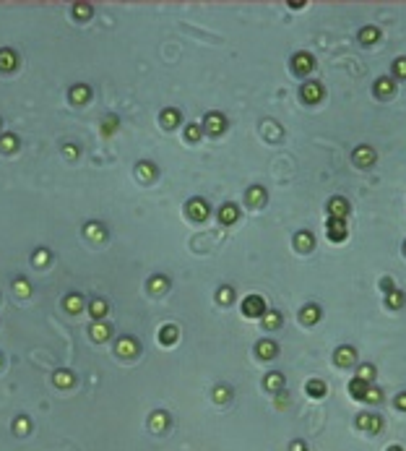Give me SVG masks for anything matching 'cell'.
I'll return each mask as SVG.
<instances>
[{"label": "cell", "instance_id": "ffe728a7", "mask_svg": "<svg viewBox=\"0 0 406 451\" xmlns=\"http://www.w3.org/2000/svg\"><path fill=\"white\" fill-rule=\"evenodd\" d=\"M18 63V57L13 50H0V71H13Z\"/></svg>", "mask_w": 406, "mask_h": 451}, {"label": "cell", "instance_id": "ba28073f", "mask_svg": "<svg viewBox=\"0 0 406 451\" xmlns=\"http://www.w3.org/2000/svg\"><path fill=\"white\" fill-rule=\"evenodd\" d=\"M333 360H336V365H341V368H352V365L357 363L354 347H339L336 355H333Z\"/></svg>", "mask_w": 406, "mask_h": 451}, {"label": "cell", "instance_id": "603a6c76", "mask_svg": "<svg viewBox=\"0 0 406 451\" xmlns=\"http://www.w3.org/2000/svg\"><path fill=\"white\" fill-rule=\"evenodd\" d=\"M177 120H180V112H177V110H172V107L161 110V125H164V128H175Z\"/></svg>", "mask_w": 406, "mask_h": 451}, {"label": "cell", "instance_id": "f546056e", "mask_svg": "<svg viewBox=\"0 0 406 451\" xmlns=\"http://www.w3.org/2000/svg\"><path fill=\"white\" fill-rule=\"evenodd\" d=\"M135 172H138V178H141V180H146V183H148V180H154V175H156L154 165H148V162H141Z\"/></svg>", "mask_w": 406, "mask_h": 451}, {"label": "cell", "instance_id": "d6a6232c", "mask_svg": "<svg viewBox=\"0 0 406 451\" xmlns=\"http://www.w3.org/2000/svg\"><path fill=\"white\" fill-rule=\"evenodd\" d=\"M216 300H219V305H229L232 300H235V290H232V287H222V290L216 292Z\"/></svg>", "mask_w": 406, "mask_h": 451}, {"label": "cell", "instance_id": "7bdbcfd3", "mask_svg": "<svg viewBox=\"0 0 406 451\" xmlns=\"http://www.w3.org/2000/svg\"><path fill=\"white\" fill-rule=\"evenodd\" d=\"M214 399H216L219 404H222V402H227V399H229V389H227V386H219V389L214 391Z\"/></svg>", "mask_w": 406, "mask_h": 451}, {"label": "cell", "instance_id": "3957f363", "mask_svg": "<svg viewBox=\"0 0 406 451\" xmlns=\"http://www.w3.org/2000/svg\"><path fill=\"white\" fill-rule=\"evenodd\" d=\"M292 68H294V73L307 76L312 68H315V60H312V55H307V52H297L292 57Z\"/></svg>", "mask_w": 406, "mask_h": 451}, {"label": "cell", "instance_id": "7402d4cb", "mask_svg": "<svg viewBox=\"0 0 406 451\" xmlns=\"http://www.w3.org/2000/svg\"><path fill=\"white\" fill-rule=\"evenodd\" d=\"M89 94H91L89 86H84V84L73 86L71 89V102H73V105H84V102H89Z\"/></svg>", "mask_w": 406, "mask_h": 451}, {"label": "cell", "instance_id": "5b68a950", "mask_svg": "<svg viewBox=\"0 0 406 451\" xmlns=\"http://www.w3.org/2000/svg\"><path fill=\"white\" fill-rule=\"evenodd\" d=\"M352 159H354L357 167H370V165H375V152L370 146H357Z\"/></svg>", "mask_w": 406, "mask_h": 451}, {"label": "cell", "instance_id": "7a4b0ae2", "mask_svg": "<svg viewBox=\"0 0 406 451\" xmlns=\"http://www.w3.org/2000/svg\"><path fill=\"white\" fill-rule=\"evenodd\" d=\"M203 128H206V133L219 136V133L227 131V118H224V115H219V112H208L203 118Z\"/></svg>", "mask_w": 406, "mask_h": 451}, {"label": "cell", "instance_id": "ab89813d", "mask_svg": "<svg viewBox=\"0 0 406 451\" xmlns=\"http://www.w3.org/2000/svg\"><path fill=\"white\" fill-rule=\"evenodd\" d=\"M380 399H383V391H380V389H375V386H370V389H367V394H365V402L378 404Z\"/></svg>", "mask_w": 406, "mask_h": 451}, {"label": "cell", "instance_id": "83f0119b", "mask_svg": "<svg viewBox=\"0 0 406 451\" xmlns=\"http://www.w3.org/2000/svg\"><path fill=\"white\" fill-rule=\"evenodd\" d=\"M91 337H94L97 342H104V339H110V326L107 323H94V326H91Z\"/></svg>", "mask_w": 406, "mask_h": 451}, {"label": "cell", "instance_id": "e575fe53", "mask_svg": "<svg viewBox=\"0 0 406 451\" xmlns=\"http://www.w3.org/2000/svg\"><path fill=\"white\" fill-rule=\"evenodd\" d=\"M148 290H151L154 295L164 292V290H167V279H164V276H151V282H148Z\"/></svg>", "mask_w": 406, "mask_h": 451}, {"label": "cell", "instance_id": "d4e9b609", "mask_svg": "<svg viewBox=\"0 0 406 451\" xmlns=\"http://www.w3.org/2000/svg\"><path fill=\"white\" fill-rule=\"evenodd\" d=\"M167 423H169V418L164 412H154L151 415V420H148V425H151V431H156V433H161L167 428Z\"/></svg>", "mask_w": 406, "mask_h": 451}, {"label": "cell", "instance_id": "44dd1931", "mask_svg": "<svg viewBox=\"0 0 406 451\" xmlns=\"http://www.w3.org/2000/svg\"><path fill=\"white\" fill-rule=\"evenodd\" d=\"M263 386L269 389V391H273V394H279V391L284 389V376H281V373H269V376H266V381H263Z\"/></svg>", "mask_w": 406, "mask_h": 451}, {"label": "cell", "instance_id": "db71d44e", "mask_svg": "<svg viewBox=\"0 0 406 451\" xmlns=\"http://www.w3.org/2000/svg\"><path fill=\"white\" fill-rule=\"evenodd\" d=\"M386 451H404V449H401V446H388Z\"/></svg>", "mask_w": 406, "mask_h": 451}, {"label": "cell", "instance_id": "30bf717a", "mask_svg": "<svg viewBox=\"0 0 406 451\" xmlns=\"http://www.w3.org/2000/svg\"><path fill=\"white\" fill-rule=\"evenodd\" d=\"M375 94L380 97V99H391L393 94H396V84H393L391 78H378V84H375Z\"/></svg>", "mask_w": 406, "mask_h": 451}, {"label": "cell", "instance_id": "74e56055", "mask_svg": "<svg viewBox=\"0 0 406 451\" xmlns=\"http://www.w3.org/2000/svg\"><path fill=\"white\" fill-rule=\"evenodd\" d=\"M357 378H359V381H367V384H370V381L375 378V368H373V365H362V368L357 371Z\"/></svg>", "mask_w": 406, "mask_h": 451}, {"label": "cell", "instance_id": "2e32d148", "mask_svg": "<svg viewBox=\"0 0 406 451\" xmlns=\"http://www.w3.org/2000/svg\"><path fill=\"white\" fill-rule=\"evenodd\" d=\"M255 352H258V357L261 360H271V357H276V342H271V339H263V342H258V347H255Z\"/></svg>", "mask_w": 406, "mask_h": 451}, {"label": "cell", "instance_id": "7c38bea8", "mask_svg": "<svg viewBox=\"0 0 406 451\" xmlns=\"http://www.w3.org/2000/svg\"><path fill=\"white\" fill-rule=\"evenodd\" d=\"M245 201L253 206V209H258V206H263V204H266V191H263L261 186H253V188H248V193H245Z\"/></svg>", "mask_w": 406, "mask_h": 451}, {"label": "cell", "instance_id": "ee69618b", "mask_svg": "<svg viewBox=\"0 0 406 451\" xmlns=\"http://www.w3.org/2000/svg\"><path fill=\"white\" fill-rule=\"evenodd\" d=\"M73 13H76V18H89V13H91V8L89 5H73Z\"/></svg>", "mask_w": 406, "mask_h": 451}, {"label": "cell", "instance_id": "d590c367", "mask_svg": "<svg viewBox=\"0 0 406 451\" xmlns=\"http://www.w3.org/2000/svg\"><path fill=\"white\" fill-rule=\"evenodd\" d=\"M55 384L60 386V389H68L73 384V373H68V371H60V373H55Z\"/></svg>", "mask_w": 406, "mask_h": 451}, {"label": "cell", "instance_id": "816d5d0a", "mask_svg": "<svg viewBox=\"0 0 406 451\" xmlns=\"http://www.w3.org/2000/svg\"><path fill=\"white\" fill-rule=\"evenodd\" d=\"M292 451H307V446H305L302 441H294V444H292Z\"/></svg>", "mask_w": 406, "mask_h": 451}, {"label": "cell", "instance_id": "f1b7e54d", "mask_svg": "<svg viewBox=\"0 0 406 451\" xmlns=\"http://www.w3.org/2000/svg\"><path fill=\"white\" fill-rule=\"evenodd\" d=\"M175 339H177V326H164L159 331V342L161 344H175Z\"/></svg>", "mask_w": 406, "mask_h": 451}, {"label": "cell", "instance_id": "11a10c76", "mask_svg": "<svg viewBox=\"0 0 406 451\" xmlns=\"http://www.w3.org/2000/svg\"><path fill=\"white\" fill-rule=\"evenodd\" d=\"M404 250H406V245H404Z\"/></svg>", "mask_w": 406, "mask_h": 451}, {"label": "cell", "instance_id": "c3c4849f", "mask_svg": "<svg viewBox=\"0 0 406 451\" xmlns=\"http://www.w3.org/2000/svg\"><path fill=\"white\" fill-rule=\"evenodd\" d=\"M396 407H399L401 412H406V391H404V394H399V397H396Z\"/></svg>", "mask_w": 406, "mask_h": 451}, {"label": "cell", "instance_id": "52a82bcc", "mask_svg": "<svg viewBox=\"0 0 406 451\" xmlns=\"http://www.w3.org/2000/svg\"><path fill=\"white\" fill-rule=\"evenodd\" d=\"M357 425L362 428V431H370V433H380L383 428V420L378 418V415H370V412H362L357 418Z\"/></svg>", "mask_w": 406, "mask_h": 451}, {"label": "cell", "instance_id": "484cf974", "mask_svg": "<svg viewBox=\"0 0 406 451\" xmlns=\"http://www.w3.org/2000/svg\"><path fill=\"white\" fill-rule=\"evenodd\" d=\"M263 326L266 329H279L281 326V316L276 313V310H266V313H263Z\"/></svg>", "mask_w": 406, "mask_h": 451}, {"label": "cell", "instance_id": "277c9868", "mask_svg": "<svg viewBox=\"0 0 406 451\" xmlns=\"http://www.w3.org/2000/svg\"><path fill=\"white\" fill-rule=\"evenodd\" d=\"M326 232H328V237H331L333 242H341V240L346 237V232H349V227H346L344 219H333V217H331V222H328V227H326Z\"/></svg>", "mask_w": 406, "mask_h": 451}, {"label": "cell", "instance_id": "cb8c5ba5", "mask_svg": "<svg viewBox=\"0 0 406 451\" xmlns=\"http://www.w3.org/2000/svg\"><path fill=\"white\" fill-rule=\"evenodd\" d=\"M378 39H380V31L375 26H365L362 31H359V42L362 44H375Z\"/></svg>", "mask_w": 406, "mask_h": 451}, {"label": "cell", "instance_id": "4fadbf2b", "mask_svg": "<svg viewBox=\"0 0 406 451\" xmlns=\"http://www.w3.org/2000/svg\"><path fill=\"white\" fill-rule=\"evenodd\" d=\"M118 355H123V357H135V355H138V342L131 339V337H123V339L118 342Z\"/></svg>", "mask_w": 406, "mask_h": 451}, {"label": "cell", "instance_id": "d6986e66", "mask_svg": "<svg viewBox=\"0 0 406 451\" xmlns=\"http://www.w3.org/2000/svg\"><path fill=\"white\" fill-rule=\"evenodd\" d=\"M299 321L305 323V326H312V323L320 321V308L318 305H307L302 308V313H299Z\"/></svg>", "mask_w": 406, "mask_h": 451}, {"label": "cell", "instance_id": "5bb4252c", "mask_svg": "<svg viewBox=\"0 0 406 451\" xmlns=\"http://www.w3.org/2000/svg\"><path fill=\"white\" fill-rule=\"evenodd\" d=\"M323 97V86L315 84V81H307V84L302 86V99L305 102H318Z\"/></svg>", "mask_w": 406, "mask_h": 451}, {"label": "cell", "instance_id": "9c48e42d", "mask_svg": "<svg viewBox=\"0 0 406 451\" xmlns=\"http://www.w3.org/2000/svg\"><path fill=\"white\" fill-rule=\"evenodd\" d=\"M328 214H331L333 219H344L346 214H349V201L341 199V196L331 199V201H328Z\"/></svg>", "mask_w": 406, "mask_h": 451}, {"label": "cell", "instance_id": "8992f818", "mask_svg": "<svg viewBox=\"0 0 406 451\" xmlns=\"http://www.w3.org/2000/svg\"><path fill=\"white\" fill-rule=\"evenodd\" d=\"M208 212H211V209H208V204L203 199H193L188 204V214H190V219H195V222H206Z\"/></svg>", "mask_w": 406, "mask_h": 451}, {"label": "cell", "instance_id": "ac0fdd59", "mask_svg": "<svg viewBox=\"0 0 406 451\" xmlns=\"http://www.w3.org/2000/svg\"><path fill=\"white\" fill-rule=\"evenodd\" d=\"M305 391L310 397H315V399H320V397H326V391H328V386L323 384L320 378H310L307 381V386H305Z\"/></svg>", "mask_w": 406, "mask_h": 451}, {"label": "cell", "instance_id": "bcb514c9", "mask_svg": "<svg viewBox=\"0 0 406 451\" xmlns=\"http://www.w3.org/2000/svg\"><path fill=\"white\" fill-rule=\"evenodd\" d=\"M380 287H383L386 292H393V290H396V284H393L391 276H383V279H380Z\"/></svg>", "mask_w": 406, "mask_h": 451}, {"label": "cell", "instance_id": "681fc988", "mask_svg": "<svg viewBox=\"0 0 406 451\" xmlns=\"http://www.w3.org/2000/svg\"><path fill=\"white\" fill-rule=\"evenodd\" d=\"M284 404H289V397L284 394V391H279V397H276V407H284Z\"/></svg>", "mask_w": 406, "mask_h": 451}, {"label": "cell", "instance_id": "f6af8a7d", "mask_svg": "<svg viewBox=\"0 0 406 451\" xmlns=\"http://www.w3.org/2000/svg\"><path fill=\"white\" fill-rule=\"evenodd\" d=\"M47 258H50L47 250H37V253H34V263H37V266H44V263H47Z\"/></svg>", "mask_w": 406, "mask_h": 451}, {"label": "cell", "instance_id": "f35d334b", "mask_svg": "<svg viewBox=\"0 0 406 451\" xmlns=\"http://www.w3.org/2000/svg\"><path fill=\"white\" fill-rule=\"evenodd\" d=\"M13 290H16L21 297H29V295H31V287H29V282H26V279H16Z\"/></svg>", "mask_w": 406, "mask_h": 451}, {"label": "cell", "instance_id": "8fae6325", "mask_svg": "<svg viewBox=\"0 0 406 451\" xmlns=\"http://www.w3.org/2000/svg\"><path fill=\"white\" fill-rule=\"evenodd\" d=\"M237 217H240V209L235 204H224L222 209H219V222L222 225H235Z\"/></svg>", "mask_w": 406, "mask_h": 451}, {"label": "cell", "instance_id": "1f68e13d", "mask_svg": "<svg viewBox=\"0 0 406 451\" xmlns=\"http://www.w3.org/2000/svg\"><path fill=\"white\" fill-rule=\"evenodd\" d=\"M386 303H388V308H393V310H399V308H404V295H401L399 290H393V292H388V297H386Z\"/></svg>", "mask_w": 406, "mask_h": 451}, {"label": "cell", "instance_id": "e0dca14e", "mask_svg": "<svg viewBox=\"0 0 406 451\" xmlns=\"http://www.w3.org/2000/svg\"><path fill=\"white\" fill-rule=\"evenodd\" d=\"M367 389H370L367 381H359V378H352V381H349V394H352L354 399H359V402H365Z\"/></svg>", "mask_w": 406, "mask_h": 451}, {"label": "cell", "instance_id": "9a60e30c", "mask_svg": "<svg viewBox=\"0 0 406 451\" xmlns=\"http://www.w3.org/2000/svg\"><path fill=\"white\" fill-rule=\"evenodd\" d=\"M312 245H315V237H312V232H297V235H294V248H297L299 253L312 250Z\"/></svg>", "mask_w": 406, "mask_h": 451}, {"label": "cell", "instance_id": "f907efd6", "mask_svg": "<svg viewBox=\"0 0 406 451\" xmlns=\"http://www.w3.org/2000/svg\"><path fill=\"white\" fill-rule=\"evenodd\" d=\"M63 152H65L68 157H78V149H76V146H65Z\"/></svg>", "mask_w": 406, "mask_h": 451}, {"label": "cell", "instance_id": "836d02e7", "mask_svg": "<svg viewBox=\"0 0 406 451\" xmlns=\"http://www.w3.org/2000/svg\"><path fill=\"white\" fill-rule=\"evenodd\" d=\"M0 149H3V152H13V149H18V138L5 133L3 138H0Z\"/></svg>", "mask_w": 406, "mask_h": 451}, {"label": "cell", "instance_id": "60d3db41", "mask_svg": "<svg viewBox=\"0 0 406 451\" xmlns=\"http://www.w3.org/2000/svg\"><path fill=\"white\" fill-rule=\"evenodd\" d=\"M393 73L399 78H406V57H399V60L393 63Z\"/></svg>", "mask_w": 406, "mask_h": 451}, {"label": "cell", "instance_id": "b9f144b4", "mask_svg": "<svg viewBox=\"0 0 406 451\" xmlns=\"http://www.w3.org/2000/svg\"><path fill=\"white\" fill-rule=\"evenodd\" d=\"M185 138H188V141H198V138H201V128H198V125H188Z\"/></svg>", "mask_w": 406, "mask_h": 451}, {"label": "cell", "instance_id": "8d00e7d4", "mask_svg": "<svg viewBox=\"0 0 406 451\" xmlns=\"http://www.w3.org/2000/svg\"><path fill=\"white\" fill-rule=\"evenodd\" d=\"M89 310H91V316H94V318H102L104 313H107V303H104V300H94Z\"/></svg>", "mask_w": 406, "mask_h": 451}, {"label": "cell", "instance_id": "f5cc1de1", "mask_svg": "<svg viewBox=\"0 0 406 451\" xmlns=\"http://www.w3.org/2000/svg\"><path fill=\"white\" fill-rule=\"evenodd\" d=\"M115 125H118V123H115V120H110L107 125H104V131H107V133H110V131H115Z\"/></svg>", "mask_w": 406, "mask_h": 451}, {"label": "cell", "instance_id": "7dc6e473", "mask_svg": "<svg viewBox=\"0 0 406 451\" xmlns=\"http://www.w3.org/2000/svg\"><path fill=\"white\" fill-rule=\"evenodd\" d=\"M13 428H16V431H18V433H26V431H29V420H26V418H18Z\"/></svg>", "mask_w": 406, "mask_h": 451}, {"label": "cell", "instance_id": "4dcf8cb0", "mask_svg": "<svg viewBox=\"0 0 406 451\" xmlns=\"http://www.w3.org/2000/svg\"><path fill=\"white\" fill-rule=\"evenodd\" d=\"M86 237H91V240H104V229H102V225H97V222H89L86 225Z\"/></svg>", "mask_w": 406, "mask_h": 451}, {"label": "cell", "instance_id": "4316f807", "mask_svg": "<svg viewBox=\"0 0 406 451\" xmlns=\"http://www.w3.org/2000/svg\"><path fill=\"white\" fill-rule=\"evenodd\" d=\"M81 308H84L81 295H68L65 297V310H68V313H81Z\"/></svg>", "mask_w": 406, "mask_h": 451}, {"label": "cell", "instance_id": "6da1fadb", "mask_svg": "<svg viewBox=\"0 0 406 451\" xmlns=\"http://www.w3.org/2000/svg\"><path fill=\"white\" fill-rule=\"evenodd\" d=\"M266 310L269 308H266V300L261 295H248L245 303H242V313H245L248 318H263Z\"/></svg>", "mask_w": 406, "mask_h": 451}]
</instances>
